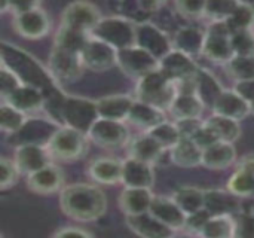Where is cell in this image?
<instances>
[{
    "label": "cell",
    "mask_w": 254,
    "mask_h": 238,
    "mask_svg": "<svg viewBox=\"0 0 254 238\" xmlns=\"http://www.w3.org/2000/svg\"><path fill=\"white\" fill-rule=\"evenodd\" d=\"M60 209L76 222H95L107 212V197L95 185L73 183L60 192Z\"/></svg>",
    "instance_id": "1"
},
{
    "label": "cell",
    "mask_w": 254,
    "mask_h": 238,
    "mask_svg": "<svg viewBox=\"0 0 254 238\" xmlns=\"http://www.w3.org/2000/svg\"><path fill=\"white\" fill-rule=\"evenodd\" d=\"M1 64L13 72L18 79L25 83L36 86L43 91V94L51 92L58 88V82L51 75L49 69L43 67L33 55L22 51L19 46H15L7 42H1Z\"/></svg>",
    "instance_id": "2"
},
{
    "label": "cell",
    "mask_w": 254,
    "mask_h": 238,
    "mask_svg": "<svg viewBox=\"0 0 254 238\" xmlns=\"http://www.w3.org/2000/svg\"><path fill=\"white\" fill-rule=\"evenodd\" d=\"M134 97L168 113V109L177 97V89L176 83L171 82L159 69H156L137 80Z\"/></svg>",
    "instance_id": "3"
},
{
    "label": "cell",
    "mask_w": 254,
    "mask_h": 238,
    "mask_svg": "<svg viewBox=\"0 0 254 238\" xmlns=\"http://www.w3.org/2000/svg\"><path fill=\"white\" fill-rule=\"evenodd\" d=\"M89 137L70 127H60L48 143V151L52 159L70 162L77 161L88 152Z\"/></svg>",
    "instance_id": "4"
},
{
    "label": "cell",
    "mask_w": 254,
    "mask_h": 238,
    "mask_svg": "<svg viewBox=\"0 0 254 238\" xmlns=\"http://www.w3.org/2000/svg\"><path fill=\"white\" fill-rule=\"evenodd\" d=\"M91 36L118 51L127 49L135 46V22L119 15L107 16L98 22Z\"/></svg>",
    "instance_id": "5"
},
{
    "label": "cell",
    "mask_w": 254,
    "mask_h": 238,
    "mask_svg": "<svg viewBox=\"0 0 254 238\" xmlns=\"http://www.w3.org/2000/svg\"><path fill=\"white\" fill-rule=\"evenodd\" d=\"M100 119L97 101L67 95L63 110H61V125L70 127L88 136L92 125Z\"/></svg>",
    "instance_id": "6"
},
{
    "label": "cell",
    "mask_w": 254,
    "mask_h": 238,
    "mask_svg": "<svg viewBox=\"0 0 254 238\" xmlns=\"http://www.w3.org/2000/svg\"><path fill=\"white\" fill-rule=\"evenodd\" d=\"M231 36H232V30L229 28L226 21L210 22V25L205 28L202 57L208 58L213 63L226 66L235 57L231 43Z\"/></svg>",
    "instance_id": "7"
},
{
    "label": "cell",
    "mask_w": 254,
    "mask_h": 238,
    "mask_svg": "<svg viewBox=\"0 0 254 238\" xmlns=\"http://www.w3.org/2000/svg\"><path fill=\"white\" fill-rule=\"evenodd\" d=\"M13 30L24 39L39 40L43 39L51 30V19L48 13L36 3L34 6L13 12Z\"/></svg>",
    "instance_id": "8"
},
{
    "label": "cell",
    "mask_w": 254,
    "mask_h": 238,
    "mask_svg": "<svg viewBox=\"0 0 254 238\" xmlns=\"http://www.w3.org/2000/svg\"><path fill=\"white\" fill-rule=\"evenodd\" d=\"M91 142L104 149H118L129 145L131 133L125 122L110 121V119H98L88 133Z\"/></svg>",
    "instance_id": "9"
},
{
    "label": "cell",
    "mask_w": 254,
    "mask_h": 238,
    "mask_svg": "<svg viewBox=\"0 0 254 238\" xmlns=\"http://www.w3.org/2000/svg\"><path fill=\"white\" fill-rule=\"evenodd\" d=\"M135 46L143 48L158 60H162L173 51V39L158 24L150 21L135 24Z\"/></svg>",
    "instance_id": "10"
},
{
    "label": "cell",
    "mask_w": 254,
    "mask_h": 238,
    "mask_svg": "<svg viewBox=\"0 0 254 238\" xmlns=\"http://www.w3.org/2000/svg\"><path fill=\"white\" fill-rule=\"evenodd\" d=\"M60 124L52 119H42V118H28L25 125L13 136L9 137L10 145L15 148L24 145H40L48 146L54 134L60 130Z\"/></svg>",
    "instance_id": "11"
},
{
    "label": "cell",
    "mask_w": 254,
    "mask_h": 238,
    "mask_svg": "<svg viewBox=\"0 0 254 238\" xmlns=\"http://www.w3.org/2000/svg\"><path fill=\"white\" fill-rule=\"evenodd\" d=\"M101 19V12L95 4L89 1H74L64 9L61 25L91 34Z\"/></svg>",
    "instance_id": "12"
},
{
    "label": "cell",
    "mask_w": 254,
    "mask_h": 238,
    "mask_svg": "<svg viewBox=\"0 0 254 238\" xmlns=\"http://www.w3.org/2000/svg\"><path fill=\"white\" fill-rule=\"evenodd\" d=\"M118 67L129 78L141 79L159 69V60L138 46H131L118 51Z\"/></svg>",
    "instance_id": "13"
},
{
    "label": "cell",
    "mask_w": 254,
    "mask_h": 238,
    "mask_svg": "<svg viewBox=\"0 0 254 238\" xmlns=\"http://www.w3.org/2000/svg\"><path fill=\"white\" fill-rule=\"evenodd\" d=\"M48 69L57 82H68L77 79L83 73L85 66L82 55L54 46L48 60Z\"/></svg>",
    "instance_id": "14"
},
{
    "label": "cell",
    "mask_w": 254,
    "mask_h": 238,
    "mask_svg": "<svg viewBox=\"0 0 254 238\" xmlns=\"http://www.w3.org/2000/svg\"><path fill=\"white\" fill-rule=\"evenodd\" d=\"M82 61L85 70L106 72L118 66V49L91 36L89 42L82 51Z\"/></svg>",
    "instance_id": "15"
},
{
    "label": "cell",
    "mask_w": 254,
    "mask_h": 238,
    "mask_svg": "<svg viewBox=\"0 0 254 238\" xmlns=\"http://www.w3.org/2000/svg\"><path fill=\"white\" fill-rule=\"evenodd\" d=\"M51 154L46 146L40 145H24L15 148L13 161L21 174L30 176L43 167L51 164Z\"/></svg>",
    "instance_id": "16"
},
{
    "label": "cell",
    "mask_w": 254,
    "mask_h": 238,
    "mask_svg": "<svg viewBox=\"0 0 254 238\" xmlns=\"http://www.w3.org/2000/svg\"><path fill=\"white\" fill-rule=\"evenodd\" d=\"M199 66L195 63V58L173 49L168 55L159 60V70L171 80L179 82L183 79L193 78L198 72Z\"/></svg>",
    "instance_id": "17"
},
{
    "label": "cell",
    "mask_w": 254,
    "mask_h": 238,
    "mask_svg": "<svg viewBox=\"0 0 254 238\" xmlns=\"http://www.w3.org/2000/svg\"><path fill=\"white\" fill-rule=\"evenodd\" d=\"M27 186L31 192L39 195L61 192L64 188V173L58 165L51 162L42 170L27 176Z\"/></svg>",
    "instance_id": "18"
},
{
    "label": "cell",
    "mask_w": 254,
    "mask_h": 238,
    "mask_svg": "<svg viewBox=\"0 0 254 238\" xmlns=\"http://www.w3.org/2000/svg\"><path fill=\"white\" fill-rule=\"evenodd\" d=\"M125 224L137 237L140 238H176L177 231L156 219L152 213L137 216H127Z\"/></svg>",
    "instance_id": "19"
},
{
    "label": "cell",
    "mask_w": 254,
    "mask_h": 238,
    "mask_svg": "<svg viewBox=\"0 0 254 238\" xmlns=\"http://www.w3.org/2000/svg\"><path fill=\"white\" fill-rule=\"evenodd\" d=\"M155 170L152 164L128 157L124 161L122 168V185L125 188H143L152 189L155 185Z\"/></svg>",
    "instance_id": "20"
},
{
    "label": "cell",
    "mask_w": 254,
    "mask_h": 238,
    "mask_svg": "<svg viewBox=\"0 0 254 238\" xmlns=\"http://www.w3.org/2000/svg\"><path fill=\"white\" fill-rule=\"evenodd\" d=\"M240 200L229 189H205V210L211 216H238L243 212Z\"/></svg>",
    "instance_id": "21"
},
{
    "label": "cell",
    "mask_w": 254,
    "mask_h": 238,
    "mask_svg": "<svg viewBox=\"0 0 254 238\" xmlns=\"http://www.w3.org/2000/svg\"><path fill=\"white\" fill-rule=\"evenodd\" d=\"M1 103H6L18 110H21L22 113L28 115L33 112H39L45 107V94L42 89H39L36 86L21 83L4 100H1Z\"/></svg>",
    "instance_id": "22"
},
{
    "label": "cell",
    "mask_w": 254,
    "mask_h": 238,
    "mask_svg": "<svg viewBox=\"0 0 254 238\" xmlns=\"http://www.w3.org/2000/svg\"><path fill=\"white\" fill-rule=\"evenodd\" d=\"M149 213H152L156 219H159L161 222H164L176 231L186 228L188 215L179 207V204L173 198L155 195Z\"/></svg>",
    "instance_id": "23"
},
{
    "label": "cell",
    "mask_w": 254,
    "mask_h": 238,
    "mask_svg": "<svg viewBox=\"0 0 254 238\" xmlns=\"http://www.w3.org/2000/svg\"><path fill=\"white\" fill-rule=\"evenodd\" d=\"M155 194L152 189L143 188H124L118 198V206L121 212L127 216H137L150 212Z\"/></svg>",
    "instance_id": "24"
},
{
    "label": "cell",
    "mask_w": 254,
    "mask_h": 238,
    "mask_svg": "<svg viewBox=\"0 0 254 238\" xmlns=\"http://www.w3.org/2000/svg\"><path fill=\"white\" fill-rule=\"evenodd\" d=\"M135 97H131L128 94H115L101 97L97 101L98 115L101 119H110V121H119L127 122L131 107L134 104Z\"/></svg>",
    "instance_id": "25"
},
{
    "label": "cell",
    "mask_w": 254,
    "mask_h": 238,
    "mask_svg": "<svg viewBox=\"0 0 254 238\" xmlns=\"http://www.w3.org/2000/svg\"><path fill=\"white\" fill-rule=\"evenodd\" d=\"M211 110L214 115L226 116L241 122L249 115H252V104L246 101L237 91L225 89Z\"/></svg>",
    "instance_id": "26"
},
{
    "label": "cell",
    "mask_w": 254,
    "mask_h": 238,
    "mask_svg": "<svg viewBox=\"0 0 254 238\" xmlns=\"http://www.w3.org/2000/svg\"><path fill=\"white\" fill-rule=\"evenodd\" d=\"M204 42L205 30L195 25H183L173 36V49L195 58L202 55Z\"/></svg>",
    "instance_id": "27"
},
{
    "label": "cell",
    "mask_w": 254,
    "mask_h": 238,
    "mask_svg": "<svg viewBox=\"0 0 254 238\" xmlns=\"http://www.w3.org/2000/svg\"><path fill=\"white\" fill-rule=\"evenodd\" d=\"M124 161L116 158L103 157L94 159L88 167V174L92 180L101 185H116L122 182Z\"/></svg>",
    "instance_id": "28"
},
{
    "label": "cell",
    "mask_w": 254,
    "mask_h": 238,
    "mask_svg": "<svg viewBox=\"0 0 254 238\" xmlns=\"http://www.w3.org/2000/svg\"><path fill=\"white\" fill-rule=\"evenodd\" d=\"M238 155L234 143L217 142L202 154V167L208 170H226L237 164Z\"/></svg>",
    "instance_id": "29"
},
{
    "label": "cell",
    "mask_w": 254,
    "mask_h": 238,
    "mask_svg": "<svg viewBox=\"0 0 254 238\" xmlns=\"http://www.w3.org/2000/svg\"><path fill=\"white\" fill-rule=\"evenodd\" d=\"M164 121H167V112L135 98L127 122H129L137 128H141L146 133L153 127L162 124Z\"/></svg>",
    "instance_id": "30"
},
{
    "label": "cell",
    "mask_w": 254,
    "mask_h": 238,
    "mask_svg": "<svg viewBox=\"0 0 254 238\" xmlns=\"http://www.w3.org/2000/svg\"><path fill=\"white\" fill-rule=\"evenodd\" d=\"M128 151H129V157L131 158L140 159V161L152 164V165H155L162 158V155L167 152L147 133H143V134L131 139V142L128 145Z\"/></svg>",
    "instance_id": "31"
},
{
    "label": "cell",
    "mask_w": 254,
    "mask_h": 238,
    "mask_svg": "<svg viewBox=\"0 0 254 238\" xmlns=\"http://www.w3.org/2000/svg\"><path fill=\"white\" fill-rule=\"evenodd\" d=\"M195 86H196L195 91L196 95L208 109H213V106L225 91V88L220 85L217 78L204 67H199L195 75Z\"/></svg>",
    "instance_id": "32"
},
{
    "label": "cell",
    "mask_w": 254,
    "mask_h": 238,
    "mask_svg": "<svg viewBox=\"0 0 254 238\" xmlns=\"http://www.w3.org/2000/svg\"><path fill=\"white\" fill-rule=\"evenodd\" d=\"M204 151L192 140L182 137L180 142L170 151V159L173 164L182 168H196L202 165Z\"/></svg>",
    "instance_id": "33"
},
{
    "label": "cell",
    "mask_w": 254,
    "mask_h": 238,
    "mask_svg": "<svg viewBox=\"0 0 254 238\" xmlns=\"http://www.w3.org/2000/svg\"><path fill=\"white\" fill-rule=\"evenodd\" d=\"M204 110L205 106L196 94H177L171 107L168 109V113L176 122L183 119H198L202 116Z\"/></svg>",
    "instance_id": "34"
},
{
    "label": "cell",
    "mask_w": 254,
    "mask_h": 238,
    "mask_svg": "<svg viewBox=\"0 0 254 238\" xmlns=\"http://www.w3.org/2000/svg\"><path fill=\"white\" fill-rule=\"evenodd\" d=\"M171 198L188 216L205 209V189L196 186H179Z\"/></svg>",
    "instance_id": "35"
},
{
    "label": "cell",
    "mask_w": 254,
    "mask_h": 238,
    "mask_svg": "<svg viewBox=\"0 0 254 238\" xmlns=\"http://www.w3.org/2000/svg\"><path fill=\"white\" fill-rule=\"evenodd\" d=\"M205 124L213 130L219 142L235 143L241 137V124L235 119L213 113L208 119H205Z\"/></svg>",
    "instance_id": "36"
},
{
    "label": "cell",
    "mask_w": 254,
    "mask_h": 238,
    "mask_svg": "<svg viewBox=\"0 0 254 238\" xmlns=\"http://www.w3.org/2000/svg\"><path fill=\"white\" fill-rule=\"evenodd\" d=\"M89 39H91V34L60 25V28L57 30V34H55L54 46L64 49V51H68V52H73V54L82 55V51L85 49Z\"/></svg>",
    "instance_id": "37"
},
{
    "label": "cell",
    "mask_w": 254,
    "mask_h": 238,
    "mask_svg": "<svg viewBox=\"0 0 254 238\" xmlns=\"http://www.w3.org/2000/svg\"><path fill=\"white\" fill-rule=\"evenodd\" d=\"M235 230L234 216H213L198 233L199 238H232Z\"/></svg>",
    "instance_id": "38"
},
{
    "label": "cell",
    "mask_w": 254,
    "mask_h": 238,
    "mask_svg": "<svg viewBox=\"0 0 254 238\" xmlns=\"http://www.w3.org/2000/svg\"><path fill=\"white\" fill-rule=\"evenodd\" d=\"M28 121V115L22 113L21 110L6 104V103H1V107H0V130L7 134L9 137L16 134L24 125L25 122Z\"/></svg>",
    "instance_id": "39"
},
{
    "label": "cell",
    "mask_w": 254,
    "mask_h": 238,
    "mask_svg": "<svg viewBox=\"0 0 254 238\" xmlns=\"http://www.w3.org/2000/svg\"><path fill=\"white\" fill-rule=\"evenodd\" d=\"M150 137H153L167 152H170L182 139L180 136V131L176 125V122H171V121H164L162 124L153 127L152 130L146 131Z\"/></svg>",
    "instance_id": "40"
},
{
    "label": "cell",
    "mask_w": 254,
    "mask_h": 238,
    "mask_svg": "<svg viewBox=\"0 0 254 238\" xmlns=\"http://www.w3.org/2000/svg\"><path fill=\"white\" fill-rule=\"evenodd\" d=\"M225 67L235 82L254 79V55H235Z\"/></svg>",
    "instance_id": "41"
},
{
    "label": "cell",
    "mask_w": 254,
    "mask_h": 238,
    "mask_svg": "<svg viewBox=\"0 0 254 238\" xmlns=\"http://www.w3.org/2000/svg\"><path fill=\"white\" fill-rule=\"evenodd\" d=\"M229 28L234 31L241 30H254V4L253 3H244L238 1L234 13L226 21Z\"/></svg>",
    "instance_id": "42"
},
{
    "label": "cell",
    "mask_w": 254,
    "mask_h": 238,
    "mask_svg": "<svg viewBox=\"0 0 254 238\" xmlns=\"http://www.w3.org/2000/svg\"><path fill=\"white\" fill-rule=\"evenodd\" d=\"M226 189H229L234 195L240 198L254 197V174L246 170H235L231 176Z\"/></svg>",
    "instance_id": "43"
},
{
    "label": "cell",
    "mask_w": 254,
    "mask_h": 238,
    "mask_svg": "<svg viewBox=\"0 0 254 238\" xmlns=\"http://www.w3.org/2000/svg\"><path fill=\"white\" fill-rule=\"evenodd\" d=\"M238 1L231 0H217V1H207V10L205 18H208L211 22H222L228 21L231 15L234 13Z\"/></svg>",
    "instance_id": "44"
},
{
    "label": "cell",
    "mask_w": 254,
    "mask_h": 238,
    "mask_svg": "<svg viewBox=\"0 0 254 238\" xmlns=\"http://www.w3.org/2000/svg\"><path fill=\"white\" fill-rule=\"evenodd\" d=\"M231 43L235 55H254V30L234 31Z\"/></svg>",
    "instance_id": "45"
},
{
    "label": "cell",
    "mask_w": 254,
    "mask_h": 238,
    "mask_svg": "<svg viewBox=\"0 0 254 238\" xmlns=\"http://www.w3.org/2000/svg\"><path fill=\"white\" fill-rule=\"evenodd\" d=\"M19 170L13 159H9L6 157L0 158V189L6 191L12 188L19 177Z\"/></svg>",
    "instance_id": "46"
},
{
    "label": "cell",
    "mask_w": 254,
    "mask_h": 238,
    "mask_svg": "<svg viewBox=\"0 0 254 238\" xmlns=\"http://www.w3.org/2000/svg\"><path fill=\"white\" fill-rule=\"evenodd\" d=\"M177 12L189 19H199L205 16L207 1L201 0H179L174 3Z\"/></svg>",
    "instance_id": "47"
},
{
    "label": "cell",
    "mask_w": 254,
    "mask_h": 238,
    "mask_svg": "<svg viewBox=\"0 0 254 238\" xmlns=\"http://www.w3.org/2000/svg\"><path fill=\"white\" fill-rule=\"evenodd\" d=\"M232 238H254V215L252 212H241L235 216V230Z\"/></svg>",
    "instance_id": "48"
},
{
    "label": "cell",
    "mask_w": 254,
    "mask_h": 238,
    "mask_svg": "<svg viewBox=\"0 0 254 238\" xmlns=\"http://www.w3.org/2000/svg\"><path fill=\"white\" fill-rule=\"evenodd\" d=\"M22 82L18 79V76L1 64V67H0V95H1V100H4Z\"/></svg>",
    "instance_id": "49"
},
{
    "label": "cell",
    "mask_w": 254,
    "mask_h": 238,
    "mask_svg": "<svg viewBox=\"0 0 254 238\" xmlns=\"http://www.w3.org/2000/svg\"><path fill=\"white\" fill-rule=\"evenodd\" d=\"M211 218H213L211 213H210L208 210L202 209V210H199V212H196V213L188 216V219H186V228H185V230H188V231H190V233H193V234L198 236V233L205 227V224H207Z\"/></svg>",
    "instance_id": "50"
},
{
    "label": "cell",
    "mask_w": 254,
    "mask_h": 238,
    "mask_svg": "<svg viewBox=\"0 0 254 238\" xmlns=\"http://www.w3.org/2000/svg\"><path fill=\"white\" fill-rule=\"evenodd\" d=\"M192 140H193L202 151L208 149L210 146H213V145H216V143L219 142V139L216 137V134L213 133V130L205 124V121H204V125L199 128V131L193 136Z\"/></svg>",
    "instance_id": "51"
},
{
    "label": "cell",
    "mask_w": 254,
    "mask_h": 238,
    "mask_svg": "<svg viewBox=\"0 0 254 238\" xmlns=\"http://www.w3.org/2000/svg\"><path fill=\"white\" fill-rule=\"evenodd\" d=\"M205 119H183V121H176V125L180 131V136L185 139H193V136L199 131V128L204 125Z\"/></svg>",
    "instance_id": "52"
},
{
    "label": "cell",
    "mask_w": 254,
    "mask_h": 238,
    "mask_svg": "<svg viewBox=\"0 0 254 238\" xmlns=\"http://www.w3.org/2000/svg\"><path fill=\"white\" fill-rule=\"evenodd\" d=\"M52 238H94L91 233H88L83 228H77V227H64L60 228Z\"/></svg>",
    "instance_id": "53"
},
{
    "label": "cell",
    "mask_w": 254,
    "mask_h": 238,
    "mask_svg": "<svg viewBox=\"0 0 254 238\" xmlns=\"http://www.w3.org/2000/svg\"><path fill=\"white\" fill-rule=\"evenodd\" d=\"M232 89L237 91L250 104L254 103V79H252V80H243V82H235Z\"/></svg>",
    "instance_id": "54"
},
{
    "label": "cell",
    "mask_w": 254,
    "mask_h": 238,
    "mask_svg": "<svg viewBox=\"0 0 254 238\" xmlns=\"http://www.w3.org/2000/svg\"><path fill=\"white\" fill-rule=\"evenodd\" d=\"M235 165H237L238 170H246V171L254 174V154H249V155H244V157L238 158Z\"/></svg>",
    "instance_id": "55"
},
{
    "label": "cell",
    "mask_w": 254,
    "mask_h": 238,
    "mask_svg": "<svg viewBox=\"0 0 254 238\" xmlns=\"http://www.w3.org/2000/svg\"><path fill=\"white\" fill-rule=\"evenodd\" d=\"M252 115H254V103H252Z\"/></svg>",
    "instance_id": "56"
},
{
    "label": "cell",
    "mask_w": 254,
    "mask_h": 238,
    "mask_svg": "<svg viewBox=\"0 0 254 238\" xmlns=\"http://www.w3.org/2000/svg\"><path fill=\"white\" fill-rule=\"evenodd\" d=\"M252 213H253V215H254V209H253V210H252Z\"/></svg>",
    "instance_id": "57"
}]
</instances>
